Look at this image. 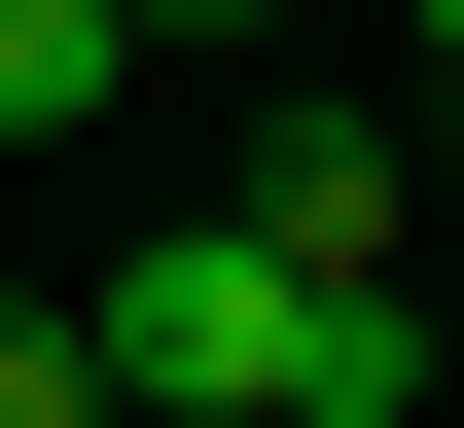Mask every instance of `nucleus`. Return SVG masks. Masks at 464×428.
<instances>
[{
  "label": "nucleus",
  "mask_w": 464,
  "mask_h": 428,
  "mask_svg": "<svg viewBox=\"0 0 464 428\" xmlns=\"http://www.w3.org/2000/svg\"><path fill=\"white\" fill-rule=\"evenodd\" d=\"M72 357H108V428H322V286H286L250 214H108Z\"/></svg>",
  "instance_id": "f257e3e1"
},
{
  "label": "nucleus",
  "mask_w": 464,
  "mask_h": 428,
  "mask_svg": "<svg viewBox=\"0 0 464 428\" xmlns=\"http://www.w3.org/2000/svg\"><path fill=\"white\" fill-rule=\"evenodd\" d=\"M429 214H464V0H429Z\"/></svg>",
  "instance_id": "39448f33"
},
{
  "label": "nucleus",
  "mask_w": 464,
  "mask_h": 428,
  "mask_svg": "<svg viewBox=\"0 0 464 428\" xmlns=\"http://www.w3.org/2000/svg\"><path fill=\"white\" fill-rule=\"evenodd\" d=\"M215 214L286 250V286H429V250H464V214H429V143H357V108H286V143H250Z\"/></svg>",
  "instance_id": "f03ea898"
},
{
  "label": "nucleus",
  "mask_w": 464,
  "mask_h": 428,
  "mask_svg": "<svg viewBox=\"0 0 464 428\" xmlns=\"http://www.w3.org/2000/svg\"><path fill=\"white\" fill-rule=\"evenodd\" d=\"M143 108V0H0V143H108Z\"/></svg>",
  "instance_id": "7ed1b4c3"
},
{
  "label": "nucleus",
  "mask_w": 464,
  "mask_h": 428,
  "mask_svg": "<svg viewBox=\"0 0 464 428\" xmlns=\"http://www.w3.org/2000/svg\"><path fill=\"white\" fill-rule=\"evenodd\" d=\"M179 36H250V0H143V71H179Z\"/></svg>",
  "instance_id": "423d86ee"
},
{
  "label": "nucleus",
  "mask_w": 464,
  "mask_h": 428,
  "mask_svg": "<svg viewBox=\"0 0 464 428\" xmlns=\"http://www.w3.org/2000/svg\"><path fill=\"white\" fill-rule=\"evenodd\" d=\"M0 428H108V357H72V286H0Z\"/></svg>",
  "instance_id": "20e7f679"
},
{
  "label": "nucleus",
  "mask_w": 464,
  "mask_h": 428,
  "mask_svg": "<svg viewBox=\"0 0 464 428\" xmlns=\"http://www.w3.org/2000/svg\"><path fill=\"white\" fill-rule=\"evenodd\" d=\"M429 393H464V250H429Z\"/></svg>",
  "instance_id": "0eeeda50"
}]
</instances>
